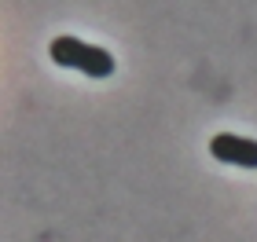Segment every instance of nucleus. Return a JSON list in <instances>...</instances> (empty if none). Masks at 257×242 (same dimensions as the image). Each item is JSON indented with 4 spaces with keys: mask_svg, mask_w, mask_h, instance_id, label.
<instances>
[{
    "mask_svg": "<svg viewBox=\"0 0 257 242\" xmlns=\"http://www.w3.org/2000/svg\"><path fill=\"white\" fill-rule=\"evenodd\" d=\"M48 55L55 59V66H66V70H81L85 77H110L114 74V55L99 44H85L77 37H55Z\"/></svg>",
    "mask_w": 257,
    "mask_h": 242,
    "instance_id": "1",
    "label": "nucleus"
},
{
    "mask_svg": "<svg viewBox=\"0 0 257 242\" xmlns=\"http://www.w3.org/2000/svg\"><path fill=\"white\" fill-rule=\"evenodd\" d=\"M209 154L224 165H239V169H257V140L250 136H235V132H217L209 140Z\"/></svg>",
    "mask_w": 257,
    "mask_h": 242,
    "instance_id": "2",
    "label": "nucleus"
}]
</instances>
